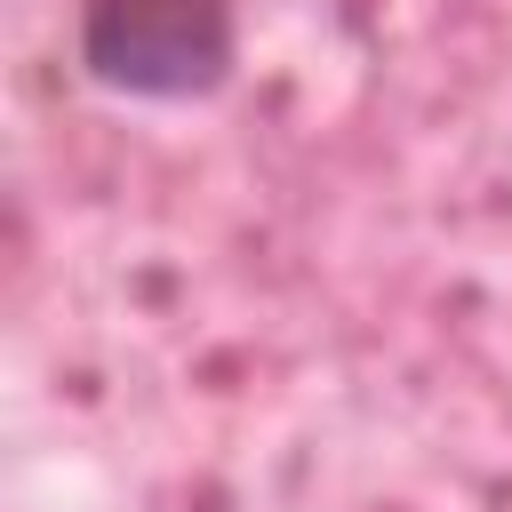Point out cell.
Masks as SVG:
<instances>
[{"instance_id": "1", "label": "cell", "mask_w": 512, "mask_h": 512, "mask_svg": "<svg viewBox=\"0 0 512 512\" xmlns=\"http://www.w3.org/2000/svg\"><path fill=\"white\" fill-rule=\"evenodd\" d=\"M72 56L104 96L200 104L240 64V0H80Z\"/></svg>"}]
</instances>
